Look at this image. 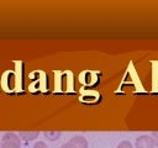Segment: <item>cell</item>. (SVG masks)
Instances as JSON below:
<instances>
[{
    "label": "cell",
    "instance_id": "6",
    "mask_svg": "<svg viewBox=\"0 0 158 148\" xmlns=\"http://www.w3.org/2000/svg\"><path fill=\"white\" fill-rule=\"evenodd\" d=\"M117 148H132V144H131L128 141H122V142L117 146Z\"/></svg>",
    "mask_w": 158,
    "mask_h": 148
},
{
    "label": "cell",
    "instance_id": "7",
    "mask_svg": "<svg viewBox=\"0 0 158 148\" xmlns=\"http://www.w3.org/2000/svg\"><path fill=\"white\" fill-rule=\"evenodd\" d=\"M33 148H48V146L46 143H43V142H36Z\"/></svg>",
    "mask_w": 158,
    "mask_h": 148
},
{
    "label": "cell",
    "instance_id": "8",
    "mask_svg": "<svg viewBox=\"0 0 158 148\" xmlns=\"http://www.w3.org/2000/svg\"><path fill=\"white\" fill-rule=\"evenodd\" d=\"M60 148H75V147H74V146H73L70 142H67V143H64V144H63Z\"/></svg>",
    "mask_w": 158,
    "mask_h": 148
},
{
    "label": "cell",
    "instance_id": "5",
    "mask_svg": "<svg viewBox=\"0 0 158 148\" xmlns=\"http://www.w3.org/2000/svg\"><path fill=\"white\" fill-rule=\"evenodd\" d=\"M46 136L49 138V139H52V141H56V139H58V137L60 136V133L59 132H46Z\"/></svg>",
    "mask_w": 158,
    "mask_h": 148
},
{
    "label": "cell",
    "instance_id": "2",
    "mask_svg": "<svg viewBox=\"0 0 158 148\" xmlns=\"http://www.w3.org/2000/svg\"><path fill=\"white\" fill-rule=\"evenodd\" d=\"M156 142L151 136L143 134L136 139V148H154Z\"/></svg>",
    "mask_w": 158,
    "mask_h": 148
},
{
    "label": "cell",
    "instance_id": "9",
    "mask_svg": "<svg viewBox=\"0 0 158 148\" xmlns=\"http://www.w3.org/2000/svg\"><path fill=\"white\" fill-rule=\"evenodd\" d=\"M0 148H1V142H0Z\"/></svg>",
    "mask_w": 158,
    "mask_h": 148
},
{
    "label": "cell",
    "instance_id": "3",
    "mask_svg": "<svg viewBox=\"0 0 158 148\" xmlns=\"http://www.w3.org/2000/svg\"><path fill=\"white\" fill-rule=\"evenodd\" d=\"M75 148H88V141L83 136H75L69 141Z\"/></svg>",
    "mask_w": 158,
    "mask_h": 148
},
{
    "label": "cell",
    "instance_id": "1",
    "mask_svg": "<svg viewBox=\"0 0 158 148\" xmlns=\"http://www.w3.org/2000/svg\"><path fill=\"white\" fill-rule=\"evenodd\" d=\"M21 142L17 134L12 132H7L2 136L1 139V148H20Z\"/></svg>",
    "mask_w": 158,
    "mask_h": 148
},
{
    "label": "cell",
    "instance_id": "4",
    "mask_svg": "<svg viewBox=\"0 0 158 148\" xmlns=\"http://www.w3.org/2000/svg\"><path fill=\"white\" fill-rule=\"evenodd\" d=\"M38 133H40L38 131H21L19 134H20V137H21L22 139H25V141H32V139L37 138Z\"/></svg>",
    "mask_w": 158,
    "mask_h": 148
}]
</instances>
